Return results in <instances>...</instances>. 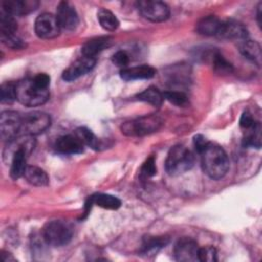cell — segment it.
Here are the masks:
<instances>
[{
  "label": "cell",
  "mask_w": 262,
  "mask_h": 262,
  "mask_svg": "<svg viewBox=\"0 0 262 262\" xmlns=\"http://www.w3.org/2000/svg\"><path fill=\"white\" fill-rule=\"evenodd\" d=\"M1 102L11 103L16 99V83L6 82L1 85Z\"/></svg>",
  "instance_id": "obj_29"
},
{
  "label": "cell",
  "mask_w": 262,
  "mask_h": 262,
  "mask_svg": "<svg viewBox=\"0 0 262 262\" xmlns=\"http://www.w3.org/2000/svg\"><path fill=\"white\" fill-rule=\"evenodd\" d=\"M199 261L203 262H215L217 261V251L212 246L200 248L199 250Z\"/></svg>",
  "instance_id": "obj_31"
},
{
  "label": "cell",
  "mask_w": 262,
  "mask_h": 262,
  "mask_svg": "<svg viewBox=\"0 0 262 262\" xmlns=\"http://www.w3.org/2000/svg\"><path fill=\"white\" fill-rule=\"evenodd\" d=\"M199 246L195 241L189 237L180 238L174 247V257L180 262L199 261Z\"/></svg>",
  "instance_id": "obj_12"
},
{
  "label": "cell",
  "mask_w": 262,
  "mask_h": 262,
  "mask_svg": "<svg viewBox=\"0 0 262 262\" xmlns=\"http://www.w3.org/2000/svg\"><path fill=\"white\" fill-rule=\"evenodd\" d=\"M77 137L83 142L84 145H87L93 149H98L100 147V141L95 136V134L86 127H80L76 130Z\"/></svg>",
  "instance_id": "obj_26"
},
{
  "label": "cell",
  "mask_w": 262,
  "mask_h": 262,
  "mask_svg": "<svg viewBox=\"0 0 262 262\" xmlns=\"http://www.w3.org/2000/svg\"><path fill=\"white\" fill-rule=\"evenodd\" d=\"M157 173V167L155 163V159L152 157L148 158L141 167V175L143 177H152Z\"/></svg>",
  "instance_id": "obj_34"
},
{
  "label": "cell",
  "mask_w": 262,
  "mask_h": 262,
  "mask_svg": "<svg viewBox=\"0 0 262 262\" xmlns=\"http://www.w3.org/2000/svg\"><path fill=\"white\" fill-rule=\"evenodd\" d=\"M34 81L40 85L41 87L43 88H48L49 87V84H50V77L47 75V74H44V73H40L38 75H36L35 77H33Z\"/></svg>",
  "instance_id": "obj_36"
},
{
  "label": "cell",
  "mask_w": 262,
  "mask_h": 262,
  "mask_svg": "<svg viewBox=\"0 0 262 262\" xmlns=\"http://www.w3.org/2000/svg\"><path fill=\"white\" fill-rule=\"evenodd\" d=\"M73 236L72 227L60 220H53L45 224L42 237L51 247H62L70 243Z\"/></svg>",
  "instance_id": "obj_5"
},
{
  "label": "cell",
  "mask_w": 262,
  "mask_h": 262,
  "mask_svg": "<svg viewBox=\"0 0 262 262\" xmlns=\"http://www.w3.org/2000/svg\"><path fill=\"white\" fill-rule=\"evenodd\" d=\"M97 19L100 26L106 31L113 32L117 30L119 27V20L117 16L112 11L105 8H100L97 11Z\"/></svg>",
  "instance_id": "obj_24"
},
{
  "label": "cell",
  "mask_w": 262,
  "mask_h": 262,
  "mask_svg": "<svg viewBox=\"0 0 262 262\" xmlns=\"http://www.w3.org/2000/svg\"><path fill=\"white\" fill-rule=\"evenodd\" d=\"M136 99L149 103L154 106H160L164 100V94L154 86H150L136 95Z\"/></svg>",
  "instance_id": "obj_23"
},
{
  "label": "cell",
  "mask_w": 262,
  "mask_h": 262,
  "mask_svg": "<svg viewBox=\"0 0 262 262\" xmlns=\"http://www.w3.org/2000/svg\"><path fill=\"white\" fill-rule=\"evenodd\" d=\"M212 62H213V68L214 71L220 75H226V74H230L233 71V67L232 64L227 61L223 55H221L220 53L216 52L215 54H213L212 56Z\"/></svg>",
  "instance_id": "obj_28"
},
{
  "label": "cell",
  "mask_w": 262,
  "mask_h": 262,
  "mask_svg": "<svg viewBox=\"0 0 262 262\" xmlns=\"http://www.w3.org/2000/svg\"><path fill=\"white\" fill-rule=\"evenodd\" d=\"M51 124L50 116L44 112L35 111L28 113L23 117L21 132L23 134L35 136L44 132Z\"/></svg>",
  "instance_id": "obj_6"
},
{
  "label": "cell",
  "mask_w": 262,
  "mask_h": 262,
  "mask_svg": "<svg viewBox=\"0 0 262 262\" xmlns=\"http://www.w3.org/2000/svg\"><path fill=\"white\" fill-rule=\"evenodd\" d=\"M243 145L247 147H261V124L259 122H255L252 127L245 130Z\"/></svg>",
  "instance_id": "obj_22"
},
{
  "label": "cell",
  "mask_w": 262,
  "mask_h": 262,
  "mask_svg": "<svg viewBox=\"0 0 262 262\" xmlns=\"http://www.w3.org/2000/svg\"><path fill=\"white\" fill-rule=\"evenodd\" d=\"M193 143H194V147L196 149V151L200 154L209 143V141L206 139V137H204L201 134H198L193 137Z\"/></svg>",
  "instance_id": "obj_37"
},
{
  "label": "cell",
  "mask_w": 262,
  "mask_h": 262,
  "mask_svg": "<svg viewBox=\"0 0 262 262\" xmlns=\"http://www.w3.org/2000/svg\"><path fill=\"white\" fill-rule=\"evenodd\" d=\"M255 122L256 121L254 120L252 115L249 112H245V113H243V115L239 119V126H241V128L246 130V129L252 127L255 124Z\"/></svg>",
  "instance_id": "obj_35"
},
{
  "label": "cell",
  "mask_w": 262,
  "mask_h": 262,
  "mask_svg": "<svg viewBox=\"0 0 262 262\" xmlns=\"http://www.w3.org/2000/svg\"><path fill=\"white\" fill-rule=\"evenodd\" d=\"M55 149L62 155H77L84 150L83 142L77 137V135H62L57 138L55 142Z\"/></svg>",
  "instance_id": "obj_15"
},
{
  "label": "cell",
  "mask_w": 262,
  "mask_h": 262,
  "mask_svg": "<svg viewBox=\"0 0 262 262\" xmlns=\"http://www.w3.org/2000/svg\"><path fill=\"white\" fill-rule=\"evenodd\" d=\"M96 58L82 55L80 58L72 62L62 73V79L67 82H72L89 73L95 66Z\"/></svg>",
  "instance_id": "obj_11"
},
{
  "label": "cell",
  "mask_w": 262,
  "mask_h": 262,
  "mask_svg": "<svg viewBox=\"0 0 262 262\" xmlns=\"http://www.w3.org/2000/svg\"><path fill=\"white\" fill-rule=\"evenodd\" d=\"M60 26L55 15L44 12L35 20V33L41 39H53L60 33Z\"/></svg>",
  "instance_id": "obj_9"
},
{
  "label": "cell",
  "mask_w": 262,
  "mask_h": 262,
  "mask_svg": "<svg viewBox=\"0 0 262 262\" xmlns=\"http://www.w3.org/2000/svg\"><path fill=\"white\" fill-rule=\"evenodd\" d=\"M137 9L144 18L154 23L164 21L170 15V9L168 5L162 1L157 0L138 1Z\"/></svg>",
  "instance_id": "obj_7"
},
{
  "label": "cell",
  "mask_w": 262,
  "mask_h": 262,
  "mask_svg": "<svg viewBox=\"0 0 262 262\" xmlns=\"http://www.w3.org/2000/svg\"><path fill=\"white\" fill-rule=\"evenodd\" d=\"M23 117L14 111H3L0 116L1 138L9 142L21 131Z\"/></svg>",
  "instance_id": "obj_8"
},
{
  "label": "cell",
  "mask_w": 262,
  "mask_h": 262,
  "mask_svg": "<svg viewBox=\"0 0 262 262\" xmlns=\"http://www.w3.org/2000/svg\"><path fill=\"white\" fill-rule=\"evenodd\" d=\"M168 244V238L165 236H149L144 238L141 252L143 254H152L157 253L160 249L165 247Z\"/></svg>",
  "instance_id": "obj_25"
},
{
  "label": "cell",
  "mask_w": 262,
  "mask_h": 262,
  "mask_svg": "<svg viewBox=\"0 0 262 262\" xmlns=\"http://www.w3.org/2000/svg\"><path fill=\"white\" fill-rule=\"evenodd\" d=\"M113 43V38L110 36H101V37H95L90 40H88L84 45L82 46L81 52L82 55L87 57L95 58V56L101 52L102 50L110 47Z\"/></svg>",
  "instance_id": "obj_16"
},
{
  "label": "cell",
  "mask_w": 262,
  "mask_h": 262,
  "mask_svg": "<svg viewBox=\"0 0 262 262\" xmlns=\"http://www.w3.org/2000/svg\"><path fill=\"white\" fill-rule=\"evenodd\" d=\"M164 99L177 106H185L188 103L187 96L181 91H167L164 92Z\"/></svg>",
  "instance_id": "obj_30"
},
{
  "label": "cell",
  "mask_w": 262,
  "mask_h": 262,
  "mask_svg": "<svg viewBox=\"0 0 262 262\" xmlns=\"http://www.w3.org/2000/svg\"><path fill=\"white\" fill-rule=\"evenodd\" d=\"M92 205H96L103 209L117 210L121 207V201L112 194L107 193H95L88 198Z\"/></svg>",
  "instance_id": "obj_21"
},
{
  "label": "cell",
  "mask_w": 262,
  "mask_h": 262,
  "mask_svg": "<svg viewBox=\"0 0 262 262\" xmlns=\"http://www.w3.org/2000/svg\"><path fill=\"white\" fill-rule=\"evenodd\" d=\"M39 2L36 0H4L1 3L2 11L15 15H26L37 9Z\"/></svg>",
  "instance_id": "obj_14"
},
{
  "label": "cell",
  "mask_w": 262,
  "mask_h": 262,
  "mask_svg": "<svg viewBox=\"0 0 262 262\" xmlns=\"http://www.w3.org/2000/svg\"><path fill=\"white\" fill-rule=\"evenodd\" d=\"M156 70L148 64H141L132 68H125L120 71V76L125 81L145 80L155 76Z\"/></svg>",
  "instance_id": "obj_17"
},
{
  "label": "cell",
  "mask_w": 262,
  "mask_h": 262,
  "mask_svg": "<svg viewBox=\"0 0 262 262\" xmlns=\"http://www.w3.org/2000/svg\"><path fill=\"white\" fill-rule=\"evenodd\" d=\"M200 155L202 168L206 175L214 180L225 176L229 168V160L221 146L209 142Z\"/></svg>",
  "instance_id": "obj_1"
},
{
  "label": "cell",
  "mask_w": 262,
  "mask_h": 262,
  "mask_svg": "<svg viewBox=\"0 0 262 262\" xmlns=\"http://www.w3.org/2000/svg\"><path fill=\"white\" fill-rule=\"evenodd\" d=\"M194 164L192 152L183 145L173 146L167 156L165 168L169 175L177 176L190 170Z\"/></svg>",
  "instance_id": "obj_3"
},
{
  "label": "cell",
  "mask_w": 262,
  "mask_h": 262,
  "mask_svg": "<svg viewBox=\"0 0 262 262\" xmlns=\"http://www.w3.org/2000/svg\"><path fill=\"white\" fill-rule=\"evenodd\" d=\"M216 36L223 40L242 42L248 39V30L241 21L227 19L221 21L219 31Z\"/></svg>",
  "instance_id": "obj_10"
},
{
  "label": "cell",
  "mask_w": 262,
  "mask_h": 262,
  "mask_svg": "<svg viewBox=\"0 0 262 262\" xmlns=\"http://www.w3.org/2000/svg\"><path fill=\"white\" fill-rule=\"evenodd\" d=\"M239 52L249 60L256 63L258 67L261 64V46L258 42L253 40H244L238 44Z\"/></svg>",
  "instance_id": "obj_18"
},
{
  "label": "cell",
  "mask_w": 262,
  "mask_h": 262,
  "mask_svg": "<svg viewBox=\"0 0 262 262\" xmlns=\"http://www.w3.org/2000/svg\"><path fill=\"white\" fill-rule=\"evenodd\" d=\"M221 25V20L214 16L208 15L201 18L195 24V31L198 34L203 36H216Z\"/></svg>",
  "instance_id": "obj_19"
},
{
  "label": "cell",
  "mask_w": 262,
  "mask_h": 262,
  "mask_svg": "<svg viewBox=\"0 0 262 262\" xmlns=\"http://www.w3.org/2000/svg\"><path fill=\"white\" fill-rule=\"evenodd\" d=\"M1 41L4 45L11 49H23L25 48L26 44L23 42L20 38L15 36L14 34L12 35H6V36H1Z\"/></svg>",
  "instance_id": "obj_32"
},
{
  "label": "cell",
  "mask_w": 262,
  "mask_h": 262,
  "mask_svg": "<svg viewBox=\"0 0 262 262\" xmlns=\"http://www.w3.org/2000/svg\"><path fill=\"white\" fill-rule=\"evenodd\" d=\"M17 29L16 20L14 19L13 15L6 13L1 10L0 13V33L1 36L12 35L15 33Z\"/></svg>",
  "instance_id": "obj_27"
},
{
  "label": "cell",
  "mask_w": 262,
  "mask_h": 262,
  "mask_svg": "<svg viewBox=\"0 0 262 262\" xmlns=\"http://www.w3.org/2000/svg\"><path fill=\"white\" fill-rule=\"evenodd\" d=\"M48 98V88L41 87L33 78L23 79L16 83V99L26 106L42 105Z\"/></svg>",
  "instance_id": "obj_2"
},
{
  "label": "cell",
  "mask_w": 262,
  "mask_h": 262,
  "mask_svg": "<svg viewBox=\"0 0 262 262\" xmlns=\"http://www.w3.org/2000/svg\"><path fill=\"white\" fill-rule=\"evenodd\" d=\"M1 258L3 261L7 262V261H15L14 257L10 254V253H7V252H4L2 251V254H1Z\"/></svg>",
  "instance_id": "obj_38"
},
{
  "label": "cell",
  "mask_w": 262,
  "mask_h": 262,
  "mask_svg": "<svg viewBox=\"0 0 262 262\" xmlns=\"http://www.w3.org/2000/svg\"><path fill=\"white\" fill-rule=\"evenodd\" d=\"M163 125V120L155 114L145 115L135 120L125 122L121 130L128 136H144L157 132Z\"/></svg>",
  "instance_id": "obj_4"
},
{
  "label": "cell",
  "mask_w": 262,
  "mask_h": 262,
  "mask_svg": "<svg viewBox=\"0 0 262 262\" xmlns=\"http://www.w3.org/2000/svg\"><path fill=\"white\" fill-rule=\"evenodd\" d=\"M112 61L115 66L117 67H120L122 69H125L127 68L129 61H130V58H129V55L127 54V52L123 51V50H120V51H117L113 57H112Z\"/></svg>",
  "instance_id": "obj_33"
},
{
  "label": "cell",
  "mask_w": 262,
  "mask_h": 262,
  "mask_svg": "<svg viewBox=\"0 0 262 262\" xmlns=\"http://www.w3.org/2000/svg\"><path fill=\"white\" fill-rule=\"evenodd\" d=\"M56 18L61 29L73 31L79 24V17L75 8L66 1L58 3L56 7Z\"/></svg>",
  "instance_id": "obj_13"
},
{
  "label": "cell",
  "mask_w": 262,
  "mask_h": 262,
  "mask_svg": "<svg viewBox=\"0 0 262 262\" xmlns=\"http://www.w3.org/2000/svg\"><path fill=\"white\" fill-rule=\"evenodd\" d=\"M24 177L29 183L35 186H46L49 182L47 173L37 166H28Z\"/></svg>",
  "instance_id": "obj_20"
}]
</instances>
